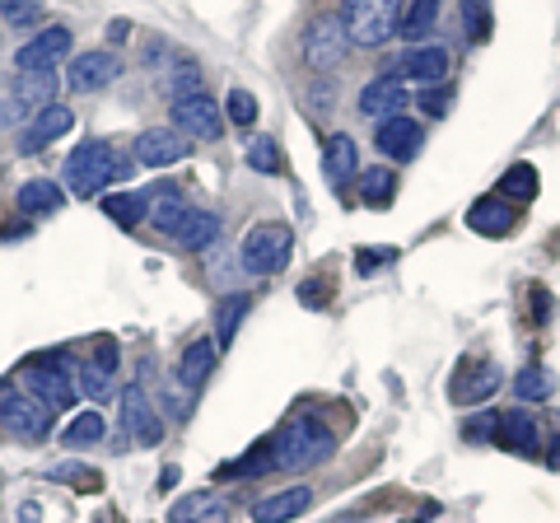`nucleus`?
<instances>
[{"label":"nucleus","mask_w":560,"mask_h":523,"mask_svg":"<svg viewBox=\"0 0 560 523\" xmlns=\"http://www.w3.org/2000/svg\"><path fill=\"white\" fill-rule=\"evenodd\" d=\"M215 360H220V346L215 341H191L187 346V351H183V360H178V379H183V388H191V393H197L201 388V383L210 379V374H215Z\"/></svg>","instance_id":"25"},{"label":"nucleus","mask_w":560,"mask_h":523,"mask_svg":"<svg viewBox=\"0 0 560 523\" xmlns=\"http://www.w3.org/2000/svg\"><path fill=\"white\" fill-rule=\"evenodd\" d=\"M0 426H5L14 440H47L51 407H43L33 393H5L0 397Z\"/></svg>","instance_id":"9"},{"label":"nucleus","mask_w":560,"mask_h":523,"mask_svg":"<svg viewBox=\"0 0 560 523\" xmlns=\"http://www.w3.org/2000/svg\"><path fill=\"white\" fill-rule=\"evenodd\" d=\"M420 141H425V131H420V121L416 117H383L378 127H374V146L388 154V160H397V164H407V160H416L420 154Z\"/></svg>","instance_id":"14"},{"label":"nucleus","mask_w":560,"mask_h":523,"mask_svg":"<svg viewBox=\"0 0 560 523\" xmlns=\"http://www.w3.org/2000/svg\"><path fill=\"white\" fill-rule=\"evenodd\" d=\"M463 28H467L471 43L490 38V5H486V0H463Z\"/></svg>","instance_id":"39"},{"label":"nucleus","mask_w":560,"mask_h":523,"mask_svg":"<svg viewBox=\"0 0 560 523\" xmlns=\"http://www.w3.org/2000/svg\"><path fill=\"white\" fill-rule=\"evenodd\" d=\"M500 383H504V374H500L490 360H481V364H463V374L453 379L448 397H453V403H458V407H471V403H486V397L495 393Z\"/></svg>","instance_id":"21"},{"label":"nucleus","mask_w":560,"mask_h":523,"mask_svg":"<svg viewBox=\"0 0 560 523\" xmlns=\"http://www.w3.org/2000/svg\"><path fill=\"white\" fill-rule=\"evenodd\" d=\"M467 224L477 230L481 239H504L514 230V211L504 206V197H481L477 206L467 211Z\"/></svg>","instance_id":"24"},{"label":"nucleus","mask_w":560,"mask_h":523,"mask_svg":"<svg viewBox=\"0 0 560 523\" xmlns=\"http://www.w3.org/2000/svg\"><path fill=\"white\" fill-rule=\"evenodd\" d=\"M440 10H444V0H401V10H397V38H425V33L440 24Z\"/></svg>","instance_id":"26"},{"label":"nucleus","mask_w":560,"mask_h":523,"mask_svg":"<svg viewBox=\"0 0 560 523\" xmlns=\"http://www.w3.org/2000/svg\"><path fill=\"white\" fill-rule=\"evenodd\" d=\"M448 103H453V90H448V84H430V90L420 94V108H425L430 117H444V113H448Z\"/></svg>","instance_id":"43"},{"label":"nucleus","mask_w":560,"mask_h":523,"mask_svg":"<svg viewBox=\"0 0 560 523\" xmlns=\"http://www.w3.org/2000/svg\"><path fill=\"white\" fill-rule=\"evenodd\" d=\"M70 127H75V113H70L66 103H47V108H38V113L24 121V131H20V154H43L47 146H57Z\"/></svg>","instance_id":"12"},{"label":"nucleus","mask_w":560,"mask_h":523,"mask_svg":"<svg viewBox=\"0 0 560 523\" xmlns=\"http://www.w3.org/2000/svg\"><path fill=\"white\" fill-rule=\"evenodd\" d=\"M121 434H127L131 444H160L164 440V421H160V411H154V403H150V393L145 388H131L121 393Z\"/></svg>","instance_id":"11"},{"label":"nucleus","mask_w":560,"mask_h":523,"mask_svg":"<svg viewBox=\"0 0 560 523\" xmlns=\"http://www.w3.org/2000/svg\"><path fill=\"white\" fill-rule=\"evenodd\" d=\"M168 523H234V514L224 510L220 496L197 491V496H183L178 504L168 510Z\"/></svg>","instance_id":"23"},{"label":"nucleus","mask_w":560,"mask_h":523,"mask_svg":"<svg viewBox=\"0 0 560 523\" xmlns=\"http://www.w3.org/2000/svg\"><path fill=\"white\" fill-rule=\"evenodd\" d=\"M70 47H75V33H70L66 24H51V28L38 33V38H28L20 51H14V71H24V75H51L70 57Z\"/></svg>","instance_id":"6"},{"label":"nucleus","mask_w":560,"mask_h":523,"mask_svg":"<svg viewBox=\"0 0 560 523\" xmlns=\"http://www.w3.org/2000/svg\"><path fill=\"white\" fill-rule=\"evenodd\" d=\"M514 393L523 397V403H547V397L556 393V374L547 370V364H528V370L514 374Z\"/></svg>","instance_id":"33"},{"label":"nucleus","mask_w":560,"mask_h":523,"mask_svg":"<svg viewBox=\"0 0 560 523\" xmlns=\"http://www.w3.org/2000/svg\"><path fill=\"white\" fill-rule=\"evenodd\" d=\"M500 197H514V201H533L537 197V168L533 164H514V168H504V178H500Z\"/></svg>","instance_id":"36"},{"label":"nucleus","mask_w":560,"mask_h":523,"mask_svg":"<svg viewBox=\"0 0 560 523\" xmlns=\"http://www.w3.org/2000/svg\"><path fill=\"white\" fill-rule=\"evenodd\" d=\"M248 309H253L248 294H224V300L215 304V346H220V351H230V346H234L243 318H248Z\"/></svg>","instance_id":"28"},{"label":"nucleus","mask_w":560,"mask_h":523,"mask_svg":"<svg viewBox=\"0 0 560 523\" xmlns=\"http://www.w3.org/2000/svg\"><path fill=\"white\" fill-rule=\"evenodd\" d=\"M14 201H20L24 216H57L61 206H66V191L51 183V178H33V183L20 187V197H14Z\"/></svg>","instance_id":"27"},{"label":"nucleus","mask_w":560,"mask_h":523,"mask_svg":"<svg viewBox=\"0 0 560 523\" xmlns=\"http://www.w3.org/2000/svg\"><path fill=\"white\" fill-rule=\"evenodd\" d=\"M24 523H38V504H33V500L24 504Z\"/></svg>","instance_id":"48"},{"label":"nucleus","mask_w":560,"mask_h":523,"mask_svg":"<svg viewBox=\"0 0 560 523\" xmlns=\"http://www.w3.org/2000/svg\"><path fill=\"white\" fill-rule=\"evenodd\" d=\"M113 374H117V341L103 337L94 346V356L84 360V370H80V393L94 397V403H103V397L113 393Z\"/></svg>","instance_id":"17"},{"label":"nucleus","mask_w":560,"mask_h":523,"mask_svg":"<svg viewBox=\"0 0 560 523\" xmlns=\"http://www.w3.org/2000/svg\"><path fill=\"white\" fill-rule=\"evenodd\" d=\"M103 430H108V426H103V416H98V411H80L75 421L61 430V444H66V449H90V444L103 440Z\"/></svg>","instance_id":"35"},{"label":"nucleus","mask_w":560,"mask_h":523,"mask_svg":"<svg viewBox=\"0 0 560 523\" xmlns=\"http://www.w3.org/2000/svg\"><path fill=\"white\" fill-rule=\"evenodd\" d=\"M187 160V136L183 131H168V127H145L136 136V164L145 168H168Z\"/></svg>","instance_id":"15"},{"label":"nucleus","mask_w":560,"mask_h":523,"mask_svg":"<svg viewBox=\"0 0 560 523\" xmlns=\"http://www.w3.org/2000/svg\"><path fill=\"white\" fill-rule=\"evenodd\" d=\"M393 191H397V178L393 168H360V201L374 206V211H388L393 206Z\"/></svg>","instance_id":"30"},{"label":"nucleus","mask_w":560,"mask_h":523,"mask_svg":"<svg viewBox=\"0 0 560 523\" xmlns=\"http://www.w3.org/2000/svg\"><path fill=\"white\" fill-rule=\"evenodd\" d=\"M117 178H131V164L117 160V150L108 141H84L80 150H70L66 160V187L75 197H94V191L113 187Z\"/></svg>","instance_id":"2"},{"label":"nucleus","mask_w":560,"mask_h":523,"mask_svg":"<svg viewBox=\"0 0 560 523\" xmlns=\"http://www.w3.org/2000/svg\"><path fill=\"white\" fill-rule=\"evenodd\" d=\"M243 160H248V168H257V173H280V146L271 141V136H257Z\"/></svg>","instance_id":"40"},{"label":"nucleus","mask_w":560,"mask_h":523,"mask_svg":"<svg viewBox=\"0 0 560 523\" xmlns=\"http://www.w3.org/2000/svg\"><path fill=\"white\" fill-rule=\"evenodd\" d=\"M290 253H294V230L285 220H261L238 243V262H243V271H253V276L280 271L290 262Z\"/></svg>","instance_id":"4"},{"label":"nucleus","mask_w":560,"mask_h":523,"mask_svg":"<svg viewBox=\"0 0 560 523\" xmlns=\"http://www.w3.org/2000/svg\"><path fill=\"white\" fill-rule=\"evenodd\" d=\"M164 90H168V98H173V103H178V98H191V94H201V90H206L201 66L183 57V61H178V66H173V71L164 75Z\"/></svg>","instance_id":"34"},{"label":"nucleus","mask_w":560,"mask_h":523,"mask_svg":"<svg viewBox=\"0 0 560 523\" xmlns=\"http://www.w3.org/2000/svg\"><path fill=\"white\" fill-rule=\"evenodd\" d=\"M108 33H113V43H127V33H131V24H127V20H113V24H108Z\"/></svg>","instance_id":"47"},{"label":"nucleus","mask_w":560,"mask_h":523,"mask_svg":"<svg viewBox=\"0 0 560 523\" xmlns=\"http://www.w3.org/2000/svg\"><path fill=\"white\" fill-rule=\"evenodd\" d=\"M271 444H257L248 458H238V463H224L220 467V477H261V473H271Z\"/></svg>","instance_id":"38"},{"label":"nucleus","mask_w":560,"mask_h":523,"mask_svg":"<svg viewBox=\"0 0 560 523\" xmlns=\"http://www.w3.org/2000/svg\"><path fill=\"white\" fill-rule=\"evenodd\" d=\"M323 173H327V183L360 178V146H355V136H346V131L331 136L327 150H323Z\"/></svg>","instance_id":"22"},{"label":"nucleus","mask_w":560,"mask_h":523,"mask_svg":"<svg viewBox=\"0 0 560 523\" xmlns=\"http://www.w3.org/2000/svg\"><path fill=\"white\" fill-rule=\"evenodd\" d=\"M355 262H360V271L370 276V271H378L383 262H397V248H360L355 253Z\"/></svg>","instance_id":"45"},{"label":"nucleus","mask_w":560,"mask_h":523,"mask_svg":"<svg viewBox=\"0 0 560 523\" xmlns=\"http://www.w3.org/2000/svg\"><path fill=\"white\" fill-rule=\"evenodd\" d=\"M308 504H313L308 486H285V491L261 496L253 504V523H294L300 514H308Z\"/></svg>","instance_id":"20"},{"label":"nucleus","mask_w":560,"mask_h":523,"mask_svg":"<svg viewBox=\"0 0 560 523\" xmlns=\"http://www.w3.org/2000/svg\"><path fill=\"white\" fill-rule=\"evenodd\" d=\"M173 127H178L187 141H220L224 136V113L215 108V98L206 90L173 103Z\"/></svg>","instance_id":"10"},{"label":"nucleus","mask_w":560,"mask_h":523,"mask_svg":"<svg viewBox=\"0 0 560 523\" xmlns=\"http://www.w3.org/2000/svg\"><path fill=\"white\" fill-rule=\"evenodd\" d=\"M495 426H500V411H486V416H471L463 434L467 440H495Z\"/></svg>","instance_id":"44"},{"label":"nucleus","mask_w":560,"mask_h":523,"mask_svg":"<svg viewBox=\"0 0 560 523\" xmlns=\"http://www.w3.org/2000/svg\"><path fill=\"white\" fill-rule=\"evenodd\" d=\"M215 239H220V216H215V211H191L187 230L178 234V248H187V253H206Z\"/></svg>","instance_id":"31"},{"label":"nucleus","mask_w":560,"mask_h":523,"mask_svg":"<svg viewBox=\"0 0 560 523\" xmlns=\"http://www.w3.org/2000/svg\"><path fill=\"white\" fill-rule=\"evenodd\" d=\"M14 98H20V108H28V117H33L38 108H47V103H57V75H20Z\"/></svg>","instance_id":"32"},{"label":"nucleus","mask_w":560,"mask_h":523,"mask_svg":"<svg viewBox=\"0 0 560 523\" xmlns=\"http://www.w3.org/2000/svg\"><path fill=\"white\" fill-rule=\"evenodd\" d=\"M43 0H0V24H10V28H33V24H43Z\"/></svg>","instance_id":"37"},{"label":"nucleus","mask_w":560,"mask_h":523,"mask_svg":"<svg viewBox=\"0 0 560 523\" xmlns=\"http://www.w3.org/2000/svg\"><path fill=\"white\" fill-rule=\"evenodd\" d=\"M103 216L117 220L121 230H131L150 216V191H113V197H103Z\"/></svg>","instance_id":"29"},{"label":"nucleus","mask_w":560,"mask_h":523,"mask_svg":"<svg viewBox=\"0 0 560 523\" xmlns=\"http://www.w3.org/2000/svg\"><path fill=\"white\" fill-rule=\"evenodd\" d=\"M24 393H33L51 411H66L80 397V374L70 370L66 356H38L24 364Z\"/></svg>","instance_id":"5"},{"label":"nucleus","mask_w":560,"mask_h":523,"mask_svg":"<svg viewBox=\"0 0 560 523\" xmlns=\"http://www.w3.org/2000/svg\"><path fill=\"white\" fill-rule=\"evenodd\" d=\"M300 294H304V304H308V309H323V304H327V300H323L327 286H318V281H304V286H300Z\"/></svg>","instance_id":"46"},{"label":"nucleus","mask_w":560,"mask_h":523,"mask_svg":"<svg viewBox=\"0 0 560 523\" xmlns=\"http://www.w3.org/2000/svg\"><path fill=\"white\" fill-rule=\"evenodd\" d=\"M556 449H560V444H556ZM551 463H556V467H560V453H551Z\"/></svg>","instance_id":"49"},{"label":"nucleus","mask_w":560,"mask_h":523,"mask_svg":"<svg viewBox=\"0 0 560 523\" xmlns=\"http://www.w3.org/2000/svg\"><path fill=\"white\" fill-rule=\"evenodd\" d=\"M121 75V57L113 47H94V51H80V57H70L66 66V90L70 94H98L108 90V84Z\"/></svg>","instance_id":"8"},{"label":"nucleus","mask_w":560,"mask_h":523,"mask_svg":"<svg viewBox=\"0 0 560 523\" xmlns=\"http://www.w3.org/2000/svg\"><path fill=\"white\" fill-rule=\"evenodd\" d=\"M397 10L401 0H341V24L350 47L378 51L397 38Z\"/></svg>","instance_id":"3"},{"label":"nucleus","mask_w":560,"mask_h":523,"mask_svg":"<svg viewBox=\"0 0 560 523\" xmlns=\"http://www.w3.org/2000/svg\"><path fill=\"white\" fill-rule=\"evenodd\" d=\"M448 66H453V57H448V47H434V43H425V47H411L407 57H401L397 66H393V80H416V84H448Z\"/></svg>","instance_id":"13"},{"label":"nucleus","mask_w":560,"mask_h":523,"mask_svg":"<svg viewBox=\"0 0 560 523\" xmlns=\"http://www.w3.org/2000/svg\"><path fill=\"white\" fill-rule=\"evenodd\" d=\"M51 477H57V481H70L80 496L98 491V473H94V467H84V463H57V467H51Z\"/></svg>","instance_id":"41"},{"label":"nucleus","mask_w":560,"mask_h":523,"mask_svg":"<svg viewBox=\"0 0 560 523\" xmlns=\"http://www.w3.org/2000/svg\"><path fill=\"white\" fill-rule=\"evenodd\" d=\"M495 444H500V449H514V453H537V449H541V426H537V416L523 411V407L500 411Z\"/></svg>","instance_id":"19"},{"label":"nucleus","mask_w":560,"mask_h":523,"mask_svg":"<svg viewBox=\"0 0 560 523\" xmlns=\"http://www.w3.org/2000/svg\"><path fill=\"white\" fill-rule=\"evenodd\" d=\"M346 51H350V38H346L341 14H318L304 33V61L323 75V71H337L346 61Z\"/></svg>","instance_id":"7"},{"label":"nucleus","mask_w":560,"mask_h":523,"mask_svg":"<svg viewBox=\"0 0 560 523\" xmlns=\"http://www.w3.org/2000/svg\"><path fill=\"white\" fill-rule=\"evenodd\" d=\"M331 449H337V440H331L313 416H294V421L276 434L271 463L280 467V473H308V467H318V463L331 458Z\"/></svg>","instance_id":"1"},{"label":"nucleus","mask_w":560,"mask_h":523,"mask_svg":"<svg viewBox=\"0 0 560 523\" xmlns=\"http://www.w3.org/2000/svg\"><path fill=\"white\" fill-rule=\"evenodd\" d=\"M224 117H230L234 127H253V121H257V94L230 90V98H224Z\"/></svg>","instance_id":"42"},{"label":"nucleus","mask_w":560,"mask_h":523,"mask_svg":"<svg viewBox=\"0 0 560 523\" xmlns=\"http://www.w3.org/2000/svg\"><path fill=\"white\" fill-rule=\"evenodd\" d=\"M191 211H197V206H187L168 183H154V191H150V224H154L160 234H168L173 243H178V234L187 230Z\"/></svg>","instance_id":"16"},{"label":"nucleus","mask_w":560,"mask_h":523,"mask_svg":"<svg viewBox=\"0 0 560 523\" xmlns=\"http://www.w3.org/2000/svg\"><path fill=\"white\" fill-rule=\"evenodd\" d=\"M407 84L401 80H393V75H378V80H370L360 90V113L364 117H374V121H383V117H397V113H407Z\"/></svg>","instance_id":"18"}]
</instances>
